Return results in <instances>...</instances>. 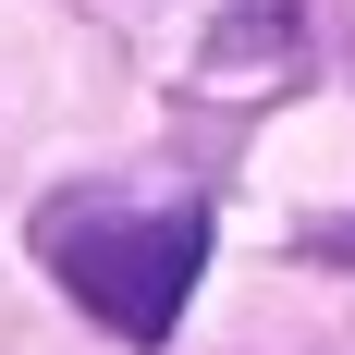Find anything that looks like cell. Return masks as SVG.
<instances>
[{"label":"cell","instance_id":"obj_1","mask_svg":"<svg viewBox=\"0 0 355 355\" xmlns=\"http://www.w3.org/2000/svg\"><path fill=\"white\" fill-rule=\"evenodd\" d=\"M37 257H49V282L86 319H110L123 343H159L184 319L196 270H209V220L196 209H98V196H62L37 220Z\"/></svg>","mask_w":355,"mask_h":355},{"label":"cell","instance_id":"obj_2","mask_svg":"<svg viewBox=\"0 0 355 355\" xmlns=\"http://www.w3.org/2000/svg\"><path fill=\"white\" fill-rule=\"evenodd\" d=\"M331 257H355V220H343V233H331Z\"/></svg>","mask_w":355,"mask_h":355}]
</instances>
